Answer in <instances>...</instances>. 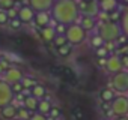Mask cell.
<instances>
[{"label": "cell", "mask_w": 128, "mask_h": 120, "mask_svg": "<svg viewBox=\"0 0 128 120\" xmlns=\"http://www.w3.org/2000/svg\"><path fill=\"white\" fill-rule=\"evenodd\" d=\"M80 15L78 0H56L51 9V17L57 24L71 26L74 23H78Z\"/></svg>", "instance_id": "1"}, {"label": "cell", "mask_w": 128, "mask_h": 120, "mask_svg": "<svg viewBox=\"0 0 128 120\" xmlns=\"http://www.w3.org/2000/svg\"><path fill=\"white\" fill-rule=\"evenodd\" d=\"M98 35L102 38L104 42H118V39L124 35L122 27L119 23L114 21H104L98 26Z\"/></svg>", "instance_id": "2"}, {"label": "cell", "mask_w": 128, "mask_h": 120, "mask_svg": "<svg viewBox=\"0 0 128 120\" xmlns=\"http://www.w3.org/2000/svg\"><path fill=\"white\" fill-rule=\"evenodd\" d=\"M65 36H66L68 44H71L72 47H76V45H82L88 39V32L78 23H74V24H71V26L66 27Z\"/></svg>", "instance_id": "3"}, {"label": "cell", "mask_w": 128, "mask_h": 120, "mask_svg": "<svg viewBox=\"0 0 128 120\" xmlns=\"http://www.w3.org/2000/svg\"><path fill=\"white\" fill-rule=\"evenodd\" d=\"M110 87H112L114 92L120 93V95L128 93V71H122V72H119V74L112 75Z\"/></svg>", "instance_id": "4"}, {"label": "cell", "mask_w": 128, "mask_h": 120, "mask_svg": "<svg viewBox=\"0 0 128 120\" xmlns=\"http://www.w3.org/2000/svg\"><path fill=\"white\" fill-rule=\"evenodd\" d=\"M112 114L114 117H124L128 116V96L119 95L112 102Z\"/></svg>", "instance_id": "5"}, {"label": "cell", "mask_w": 128, "mask_h": 120, "mask_svg": "<svg viewBox=\"0 0 128 120\" xmlns=\"http://www.w3.org/2000/svg\"><path fill=\"white\" fill-rule=\"evenodd\" d=\"M78 9L80 14L88 15V17H98L100 14V3L96 0H78Z\"/></svg>", "instance_id": "6"}, {"label": "cell", "mask_w": 128, "mask_h": 120, "mask_svg": "<svg viewBox=\"0 0 128 120\" xmlns=\"http://www.w3.org/2000/svg\"><path fill=\"white\" fill-rule=\"evenodd\" d=\"M14 98H15V95L12 92L11 84L5 83L3 80H0V110L5 108L9 104H12Z\"/></svg>", "instance_id": "7"}, {"label": "cell", "mask_w": 128, "mask_h": 120, "mask_svg": "<svg viewBox=\"0 0 128 120\" xmlns=\"http://www.w3.org/2000/svg\"><path fill=\"white\" fill-rule=\"evenodd\" d=\"M107 72L114 75L124 71V63H122V57H119L118 54H110L107 59V66H106Z\"/></svg>", "instance_id": "8"}, {"label": "cell", "mask_w": 128, "mask_h": 120, "mask_svg": "<svg viewBox=\"0 0 128 120\" xmlns=\"http://www.w3.org/2000/svg\"><path fill=\"white\" fill-rule=\"evenodd\" d=\"M23 77H24V74L21 72V69H18V68H9V69H6L3 72V75H2L0 80H3L5 83H8V84L12 86V84L21 83Z\"/></svg>", "instance_id": "9"}, {"label": "cell", "mask_w": 128, "mask_h": 120, "mask_svg": "<svg viewBox=\"0 0 128 120\" xmlns=\"http://www.w3.org/2000/svg\"><path fill=\"white\" fill-rule=\"evenodd\" d=\"M56 0H29V6L35 12H51Z\"/></svg>", "instance_id": "10"}, {"label": "cell", "mask_w": 128, "mask_h": 120, "mask_svg": "<svg viewBox=\"0 0 128 120\" xmlns=\"http://www.w3.org/2000/svg\"><path fill=\"white\" fill-rule=\"evenodd\" d=\"M35 11L29 6V5H23L20 9H18V18L21 23H32L35 20Z\"/></svg>", "instance_id": "11"}, {"label": "cell", "mask_w": 128, "mask_h": 120, "mask_svg": "<svg viewBox=\"0 0 128 120\" xmlns=\"http://www.w3.org/2000/svg\"><path fill=\"white\" fill-rule=\"evenodd\" d=\"M51 20H53V17H51V12H36L35 14V24L38 26V27H47V26H50V23H51Z\"/></svg>", "instance_id": "12"}, {"label": "cell", "mask_w": 128, "mask_h": 120, "mask_svg": "<svg viewBox=\"0 0 128 120\" xmlns=\"http://www.w3.org/2000/svg\"><path fill=\"white\" fill-rule=\"evenodd\" d=\"M78 24L86 30V32H92L96 29V18L95 17H88V15H83L82 20L78 21Z\"/></svg>", "instance_id": "13"}, {"label": "cell", "mask_w": 128, "mask_h": 120, "mask_svg": "<svg viewBox=\"0 0 128 120\" xmlns=\"http://www.w3.org/2000/svg\"><path fill=\"white\" fill-rule=\"evenodd\" d=\"M17 114H18V108H15L12 104H9L5 108L0 110V116L5 120H14V119H17Z\"/></svg>", "instance_id": "14"}, {"label": "cell", "mask_w": 128, "mask_h": 120, "mask_svg": "<svg viewBox=\"0 0 128 120\" xmlns=\"http://www.w3.org/2000/svg\"><path fill=\"white\" fill-rule=\"evenodd\" d=\"M100 3V9L104 11V12H114L118 9V5H119V0H98Z\"/></svg>", "instance_id": "15"}, {"label": "cell", "mask_w": 128, "mask_h": 120, "mask_svg": "<svg viewBox=\"0 0 128 120\" xmlns=\"http://www.w3.org/2000/svg\"><path fill=\"white\" fill-rule=\"evenodd\" d=\"M56 36H57V33H56V29L53 26H47V27H42L41 29V38H42V41L53 42Z\"/></svg>", "instance_id": "16"}, {"label": "cell", "mask_w": 128, "mask_h": 120, "mask_svg": "<svg viewBox=\"0 0 128 120\" xmlns=\"http://www.w3.org/2000/svg\"><path fill=\"white\" fill-rule=\"evenodd\" d=\"M114 98H116V92H114L112 87H106V89H102V90L100 92V99H101V102H108V104H112V102L114 101Z\"/></svg>", "instance_id": "17"}, {"label": "cell", "mask_w": 128, "mask_h": 120, "mask_svg": "<svg viewBox=\"0 0 128 120\" xmlns=\"http://www.w3.org/2000/svg\"><path fill=\"white\" fill-rule=\"evenodd\" d=\"M38 105H39V99H36V98L32 96V95L24 99V108H27V110L32 111V113H36V111H38Z\"/></svg>", "instance_id": "18"}, {"label": "cell", "mask_w": 128, "mask_h": 120, "mask_svg": "<svg viewBox=\"0 0 128 120\" xmlns=\"http://www.w3.org/2000/svg\"><path fill=\"white\" fill-rule=\"evenodd\" d=\"M119 24H120V27H122L124 36H126V39H128V5H126L125 9L122 11V17H120Z\"/></svg>", "instance_id": "19"}, {"label": "cell", "mask_w": 128, "mask_h": 120, "mask_svg": "<svg viewBox=\"0 0 128 120\" xmlns=\"http://www.w3.org/2000/svg\"><path fill=\"white\" fill-rule=\"evenodd\" d=\"M51 107H53V105H51V102H50L47 98H44V99H41V101H39V105H38V113L48 116V114H50Z\"/></svg>", "instance_id": "20"}, {"label": "cell", "mask_w": 128, "mask_h": 120, "mask_svg": "<svg viewBox=\"0 0 128 120\" xmlns=\"http://www.w3.org/2000/svg\"><path fill=\"white\" fill-rule=\"evenodd\" d=\"M32 96H35L36 99H44L45 98V87L42 86V84H36L35 87H32Z\"/></svg>", "instance_id": "21"}, {"label": "cell", "mask_w": 128, "mask_h": 120, "mask_svg": "<svg viewBox=\"0 0 128 120\" xmlns=\"http://www.w3.org/2000/svg\"><path fill=\"white\" fill-rule=\"evenodd\" d=\"M71 53H72V45L71 44H65V45H62V47L57 48V54L62 56V57H68Z\"/></svg>", "instance_id": "22"}, {"label": "cell", "mask_w": 128, "mask_h": 120, "mask_svg": "<svg viewBox=\"0 0 128 120\" xmlns=\"http://www.w3.org/2000/svg\"><path fill=\"white\" fill-rule=\"evenodd\" d=\"M21 84H23V87H24V89H30V90H32V87H35L38 83H36L32 77L24 75V77H23V80H21Z\"/></svg>", "instance_id": "23"}, {"label": "cell", "mask_w": 128, "mask_h": 120, "mask_svg": "<svg viewBox=\"0 0 128 120\" xmlns=\"http://www.w3.org/2000/svg\"><path fill=\"white\" fill-rule=\"evenodd\" d=\"M32 111H29L27 108H24V107H21L20 110H18V114H17V119H20V120H29L30 117H32Z\"/></svg>", "instance_id": "24"}, {"label": "cell", "mask_w": 128, "mask_h": 120, "mask_svg": "<svg viewBox=\"0 0 128 120\" xmlns=\"http://www.w3.org/2000/svg\"><path fill=\"white\" fill-rule=\"evenodd\" d=\"M104 44H106V42L102 41V38H101L98 33H96V35H94V36L90 38V45H92L94 48H101Z\"/></svg>", "instance_id": "25"}, {"label": "cell", "mask_w": 128, "mask_h": 120, "mask_svg": "<svg viewBox=\"0 0 128 120\" xmlns=\"http://www.w3.org/2000/svg\"><path fill=\"white\" fill-rule=\"evenodd\" d=\"M15 2L17 0H0V9L2 11H9V9L15 8Z\"/></svg>", "instance_id": "26"}, {"label": "cell", "mask_w": 128, "mask_h": 120, "mask_svg": "<svg viewBox=\"0 0 128 120\" xmlns=\"http://www.w3.org/2000/svg\"><path fill=\"white\" fill-rule=\"evenodd\" d=\"M53 44H54L57 48H59V47H62V45H65V44H68V41H66V36H65V35H57V36L54 38Z\"/></svg>", "instance_id": "27"}, {"label": "cell", "mask_w": 128, "mask_h": 120, "mask_svg": "<svg viewBox=\"0 0 128 120\" xmlns=\"http://www.w3.org/2000/svg\"><path fill=\"white\" fill-rule=\"evenodd\" d=\"M110 56V51L106 45H102L101 48H96V57H108Z\"/></svg>", "instance_id": "28"}, {"label": "cell", "mask_w": 128, "mask_h": 120, "mask_svg": "<svg viewBox=\"0 0 128 120\" xmlns=\"http://www.w3.org/2000/svg\"><path fill=\"white\" fill-rule=\"evenodd\" d=\"M53 120H57L59 117H60V108L59 107H51V110H50V114H48Z\"/></svg>", "instance_id": "29"}, {"label": "cell", "mask_w": 128, "mask_h": 120, "mask_svg": "<svg viewBox=\"0 0 128 120\" xmlns=\"http://www.w3.org/2000/svg\"><path fill=\"white\" fill-rule=\"evenodd\" d=\"M5 24H9V17L6 11L0 9V26H5Z\"/></svg>", "instance_id": "30"}, {"label": "cell", "mask_w": 128, "mask_h": 120, "mask_svg": "<svg viewBox=\"0 0 128 120\" xmlns=\"http://www.w3.org/2000/svg\"><path fill=\"white\" fill-rule=\"evenodd\" d=\"M11 87H12V92H14V95H15V96H17V95H20V93H23V90H24V87H23V84H21V83L12 84Z\"/></svg>", "instance_id": "31"}, {"label": "cell", "mask_w": 128, "mask_h": 120, "mask_svg": "<svg viewBox=\"0 0 128 120\" xmlns=\"http://www.w3.org/2000/svg\"><path fill=\"white\" fill-rule=\"evenodd\" d=\"M66 27H68V26H65V24H56V26H54L57 35H65V33H66Z\"/></svg>", "instance_id": "32"}, {"label": "cell", "mask_w": 128, "mask_h": 120, "mask_svg": "<svg viewBox=\"0 0 128 120\" xmlns=\"http://www.w3.org/2000/svg\"><path fill=\"white\" fill-rule=\"evenodd\" d=\"M9 26L17 30V29H20V27L23 26V23L20 21V18H14V20H9Z\"/></svg>", "instance_id": "33"}, {"label": "cell", "mask_w": 128, "mask_h": 120, "mask_svg": "<svg viewBox=\"0 0 128 120\" xmlns=\"http://www.w3.org/2000/svg\"><path fill=\"white\" fill-rule=\"evenodd\" d=\"M29 120H48V119H47V116H45V114H41V113H38V111H36V113H33V114H32V117H30Z\"/></svg>", "instance_id": "34"}, {"label": "cell", "mask_w": 128, "mask_h": 120, "mask_svg": "<svg viewBox=\"0 0 128 120\" xmlns=\"http://www.w3.org/2000/svg\"><path fill=\"white\" fill-rule=\"evenodd\" d=\"M107 59H108V57H98V59H96V65H98L100 68H106V66H107Z\"/></svg>", "instance_id": "35"}, {"label": "cell", "mask_w": 128, "mask_h": 120, "mask_svg": "<svg viewBox=\"0 0 128 120\" xmlns=\"http://www.w3.org/2000/svg\"><path fill=\"white\" fill-rule=\"evenodd\" d=\"M8 12V17H9V20H14V18H18V11H15V8H12V9H9V11H6Z\"/></svg>", "instance_id": "36"}, {"label": "cell", "mask_w": 128, "mask_h": 120, "mask_svg": "<svg viewBox=\"0 0 128 120\" xmlns=\"http://www.w3.org/2000/svg\"><path fill=\"white\" fill-rule=\"evenodd\" d=\"M74 117H76L77 120H83V114H82V110H80V108H76V110H74Z\"/></svg>", "instance_id": "37"}, {"label": "cell", "mask_w": 128, "mask_h": 120, "mask_svg": "<svg viewBox=\"0 0 128 120\" xmlns=\"http://www.w3.org/2000/svg\"><path fill=\"white\" fill-rule=\"evenodd\" d=\"M122 63H124V71H126L128 69V54L122 56Z\"/></svg>", "instance_id": "38"}, {"label": "cell", "mask_w": 128, "mask_h": 120, "mask_svg": "<svg viewBox=\"0 0 128 120\" xmlns=\"http://www.w3.org/2000/svg\"><path fill=\"white\" fill-rule=\"evenodd\" d=\"M114 120H128V116H124V117H116Z\"/></svg>", "instance_id": "39"}, {"label": "cell", "mask_w": 128, "mask_h": 120, "mask_svg": "<svg viewBox=\"0 0 128 120\" xmlns=\"http://www.w3.org/2000/svg\"><path fill=\"white\" fill-rule=\"evenodd\" d=\"M119 3H124V5L126 6V5H128V0H119Z\"/></svg>", "instance_id": "40"}, {"label": "cell", "mask_w": 128, "mask_h": 120, "mask_svg": "<svg viewBox=\"0 0 128 120\" xmlns=\"http://www.w3.org/2000/svg\"><path fill=\"white\" fill-rule=\"evenodd\" d=\"M3 72H5V69L2 68V65H0V77H2V75H3Z\"/></svg>", "instance_id": "41"}, {"label": "cell", "mask_w": 128, "mask_h": 120, "mask_svg": "<svg viewBox=\"0 0 128 120\" xmlns=\"http://www.w3.org/2000/svg\"><path fill=\"white\" fill-rule=\"evenodd\" d=\"M18 2H23V3H27L29 5V0H18Z\"/></svg>", "instance_id": "42"}, {"label": "cell", "mask_w": 128, "mask_h": 120, "mask_svg": "<svg viewBox=\"0 0 128 120\" xmlns=\"http://www.w3.org/2000/svg\"><path fill=\"white\" fill-rule=\"evenodd\" d=\"M14 120H20V119H14Z\"/></svg>", "instance_id": "43"}]
</instances>
